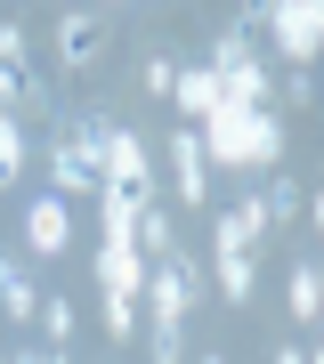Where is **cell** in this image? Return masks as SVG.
Returning a JSON list of instances; mask_svg holds the SVG:
<instances>
[{
  "instance_id": "6da1fadb",
  "label": "cell",
  "mask_w": 324,
  "mask_h": 364,
  "mask_svg": "<svg viewBox=\"0 0 324 364\" xmlns=\"http://www.w3.org/2000/svg\"><path fill=\"white\" fill-rule=\"evenodd\" d=\"M194 138H203V162H219V170H268L284 154L276 114H251V105H227V97L194 122Z\"/></svg>"
},
{
  "instance_id": "7a4b0ae2",
  "label": "cell",
  "mask_w": 324,
  "mask_h": 364,
  "mask_svg": "<svg viewBox=\"0 0 324 364\" xmlns=\"http://www.w3.org/2000/svg\"><path fill=\"white\" fill-rule=\"evenodd\" d=\"M98 210H122V219H146V210H155V154H146V138H130L122 122L98 146Z\"/></svg>"
},
{
  "instance_id": "3957f363",
  "label": "cell",
  "mask_w": 324,
  "mask_h": 364,
  "mask_svg": "<svg viewBox=\"0 0 324 364\" xmlns=\"http://www.w3.org/2000/svg\"><path fill=\"white\" fill-rule=\"evenodd\" d=\"M105 130L114 122L105 114H90V122H73L57 146H49V178H57V203H73V195H98V146H105Z\"/></svg>"
},
{
  "instance_id": "277c9868",
  "label": "cell",
  "mask_w": 324,
  "mask_h": 364,
  "mask_svg": "<svg viewBox=\"0 0 324 364\" xmlns=\"http://www.w3.org/2000/svg\"><path fill=\"white\" fill-rule=\"evenodd\" d=\"M259 25L276 33V49L292 57V73L316 57V41H324V0H284V9H259Z\"/></svg>"
},
{
  "instance_id": "5b68a950",
  "label": "cell",
  "mask_w": 324,
  "mask_h": 364,
  "mask_svg": "<svg viewBox=\"0 0 324 364\" xmlns=\"http://www.w3.org/2000/svg\"><path fill=\"white\" fill-rule=\"evenodd\" d=\"M57 57L73 73H90L98 57H105V16H90V9H65L57 16Z\"/></svg>"
},
{
  "instance_id": "8992f818",
  "label": "cell",
  "mask_w": 324,
  "mask_h": 364,
  "mask_svg": "<svg viewBox=\"0 0 324 364\" xmlns=\"http://www.w3.org/2000/svg\"><path fill=\"white\" fill-rule=\"evenodd\" d=\"M98 284H105V299H138L146 291V259L130 251V235H105L98 243Z\"/></svg>"
},
{
  "instance_id": "52a82bcc",
  "label": "cell",
  "mask_w": 324,
  "mask_h": 364,
  "mask_svg": "<svg viewBox=\"0 0 324 364\" xmlns=\"http://www.w3.org/2000/svg\"><path fill=\"white\" fill-rule=\"evenodd\" d=\"M25 243L41 251V259H57V251L73 243V210H65L57 195H33V210H25Z\"/></svg>"
},
{
  "instance_id": "ba28073f",
  "label": "cell",
  "mask_w": 324,
  "mask_h": 364,
  "mask_svg": "<svg viewBox=\"0 0 324 364\" xmlns=\"http://www.w3.org/2000/svg\"><path fill=\"white\" fill-rule=\"evenodd\" d=\"M170 186H179V203H203L211 195V162H203V138H194V130L170 138Z\"/></svg>"
},
{
  "instance_id": "9c48e42d",
  "label": "cell",
  "mask_w": 324,
  "mask_h": 364,
  "mask_svg": "<svg viewBox=\"0 0 324 364\" xmlns=\"http://www.w3.org/2000/svg\"><path fill=\"white\" fill-rule=\"evenodd\" d=\"M268 235V219H259V203H235L219 210V259H251V243Z\"/></svg>"
},
{
  "instance_id": "30bf717a",
  "label": "cell",
  "mask_w": 324,
  "mask_h": 364,
  "mask_svg": "<svg viewBox=\"0 0 324 364\" xmlns=\"http://www.w3.org/2000/svg\"><path fill=\"white\" fill-rule=\"evenodd\" d=\"M170 105H179L187 122H203L211 105H219V81H211V65H179V81H170Z\"/></svg>"
},
{
  "instance_id": "8fae6325",
  "label": "cell",
  "mask_w": 324,
  "mask_h": 364,
  "mask_svg": "<svg viewBox=\"0 0 324 364\" xmlns=\"http://www.w3.org/2000/svg\"><path fill=\"white\" fill-rule=\"evenodd\" d=\"M0 308H9V324H33V308H41V299H33V275L16 267V259H0Z\"/></svg>"
},
{
  "instance_id": "7c38bea8",
  "label": "cell",
  "mask_w": 324,
  "mask_h": 364,
  "mask_svg": "<svg viewBox=\"0 0 324 364\" xmlns=\"http://www.w3.org/2000/svg\"><path fill=\"white\" fill-rule=\"evenodd\" d=\"M0 73H9V81H25V90H33V41H25V25H16V16L0 25Z\"/></svg>"
},
{
  "instance_id": "4fadbf2b",
  "label": "cell",
  "mask_w": 324,
  "mask_h": 364,
  "mask_svg": "<svg viewBox=\"0 0 324 364\" xmlns=\"http://www.w3.org/2000/svg\"><path fill=\"white\" fill-rule=\"evenodd\" d=\"M16 178H25V122L0 114V186H16Z\"/></svg>"
},
{
  "instance_id": "5bb4252c",
  "label": "cell",
  "mask_w": 324,
  "mask_h": 364,
  "mask_svg": "<svg viewBox=\"0 0 324 364\" xmlns=\"http://www.w3.org/2000/svg\"><path fill=\"white\" fill-rule=\"evenodd\" d=\"M292 210H300V219H308V195H300L292 178H268V195H259V219L276 227V219H292Z\"/></svg>"
},
{
  "instance_id": "9a60e30c",
  "label": "cell",
  "mask_w": 324,
  "mask_h": 364,
  "mask_svg": "<svg viewBox=\"0 0 324 364\" xmlns=\"http://www.w3.org/2000/svg\"><path fill=\"white\" fill-rule=\"evenodd\" d=\"M324 316V284H316V267H292V324H316Z\"/></svg>"
},
{
  "instance_id": "2e32d148",
  "label": "cell",
  "mask_w": 324,
  "mask_h": 364,
  "mask_svg": "<svg viewBox=\"0 0 324 364\" xmlns=\"http://www.w3.org/2000/svg\"><path fill=\"white\" fill-rule=\"evenodd\" d=\"M235 65H251V33L244 25H227L219 41H211V73H235Z\"/></svg>"
},
{
  "instance_id": "e0dca14e",
  "label": "cell",
  "mask_w": 324,
  "mask_h": 364,
  "mask_svg": "<svg viewBox=\"0 0 324 364\" xmlns=\"http://www.w3.org/2000/svg\"><path fill=\"white\" fill-rule=\"evenodd\" d=\"M219 291H227V308H244L251 299V259H219Z\"/></svg>"
},
{
  "instance_id": "ac0fdd59",
  "label": "cell",
  "mask_w": 324,
  "mask_h": 364,
  "mask_svg": "<svg viewBox=\"0 0 324 364\" xmlns=\"http://www.w3.org/2000/svg\"><path fill=\"white\" fill-rule=\"evenodd\" d=\"M41 332H49V348H65L73 340V308L65 299H41Z\"/></svg>"
},
{
  "instance_id": "d6986e66",
  "label": "cell",
  "mask_w": 324,
  "mask_h": 364,
  "mask_svg": "<svg viewBox=\"0 0 324 364\" xmlns=\"http://www.w3.org/2000/svg\"><path fill=\"white\" fill-rule=\"evenodd\" d=\"M170 81H179V65L170 57H146V97H170Z\"/></svg>"
},
{
  "instance_id": "ffe728a7",
  "label": "cell",
  "mask_w": 324,
  "mask_h": 364,
  "mask_svg": "<svg viewBox=\"0 0 324 364\" xmlns=\"http://www.w3.org/2000/svg\"><path fill=\"white\" fill-rule=\"evenodd\" d=\"M130 324H138V299H105V332H114V340H122Z\"/></svg>"
},
{
  "instance_id": "44dd1931",
  "label": "cell",
  "mask_w": 324,
  "mask_h": 364,
  "mask_svg": "<svg viewBox=\"0 0 324 364\" xmlns=\"http://www.w3.org/2000/svg\"><path fill=\"white\" fill-rule=\"evenodd\" d=\"M9 364H65V348H25V356H9Z\"/></svg>"
},
{
  "instance_id": "7402d4cb",
  "label": "cell",
  "mask_w": 324,
  "mask_h": 364,
  "mask_svg": "<svg viewBox=\"0 0 324 364\" xmlns=\"http://www.w3.org/2000/svg\"><path fill=\"white\" fill-rule=\"evenodd\" d=\"M276 364H316V356L308 348H276Z\"/></svg>"
},
{
  "instance_id": "603a6c76",
  "label": "cell",
  "mask_w": 324,
  "mask_h": 364,
  "mask_svg": "<svg viewBox=\"0 0 324 364\" xmlns=\"http://www.w3.org/2000/svg\"><path fill=\"white\" fill-rule=\"evenodd\" d=\"M194 364H227V356H219V348H203V356H194Z\"/></svg>"
},
{
  "instance_id": "cb8c5ba5",
  "label": "cell",
  "mask_w": 324,
  "mask_h": 364,
  "mask_svg": "<svg viewBox=\"0 0 324 364\" xmlns=\"http://www.w3.org/2000/svg\"><path fill=\"white\" fill-rule=\"evenodd\" d=\"M0 364H9V356H0Z\"/></svg>"
}]
</instances>
